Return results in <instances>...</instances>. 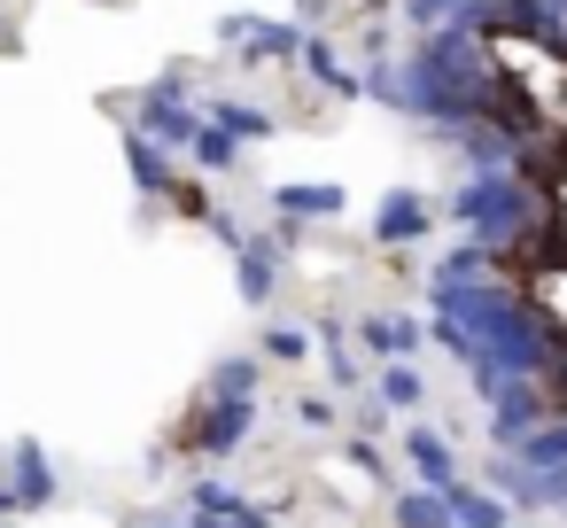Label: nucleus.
<instances>
[{
    "instance_id": "f257e3e1",
    "label": "nucleus",
    "mask_w": 567,
    "mask_h": 528,
    "mask_svg": "<svg viewBox=\"0 0 567 528\" xmlns=\"http://www.w3.org/2000/svg\"><path fill=\"white\" fill-rule=\"evenodd\" d=\"M241 435H249V396H218L203 420L179 427V443H187V451H210V458H226Z\"/></svg>"
},
{
    "instance_id": "f03ea898",
    "label": "nucleus",
    "mask_w": 567,
    "mask_h": 528,
    "mask_svg": "<svg viewBox=\"0 0 567 528\" xmlns=\"http://www.w3.org/2000/svg\"><path fill=\"white\" fill-rule=\"evenodd\" d=\"M482 396L497 404V412H489L497 443H520V435L536 427V412H544V404H536V389H520V381H505V373H489V365H482Z\"/></svg>"
},
{
    "instance_id": "7ed1b4c3",
    "label": "nucleus",
    "mask_w": 567,
    "mask_h": 528,
    "mask_svg": "<svg viewBox=\"0 0 567 528\" xmlns=\"http://www.w3.org/2000/svg\"><path fill=\"white\" fill-rule=\"evenodd\" d=\"M404 451H412V466H420V482H427V489H451V482H458V474H451V443H443V435L412 427V443H404Z\"/></svg>"
},
{
    "instance_id": "20e7f679",
    "label": "nucleus",
    "mask_w": 567,
    "mask_h": 528,
    "mask_svg": "<svg viewBox=\"0 0 567 528\" xmlns=\"http://www.w3.org/2000/svg\"><path fill=\"white\" fill-rule=\"evenodd\" d=\"M443 497H451V513H458L466 528H505V497H497V489H466V482H451Z\"/></svg>"
},
{
    "instance_id": "39448f33",
    "label": "nucleus",
    "mask_w": 567,
    "mask_h": 528,
    "mask_svg": "<svg viewBox=\"0 0 567 528\" xmlns=\"http://www.w3.org/2000/svg\"><path fill=\"white\" fill-rule=\"evenodd\" d=\"M451 497L443 489H420V497H396V528H451Z\"/></svg>"
},
{
    "instance_id": "423d86ee",
    "label": "nucleus",
    "mask_w": 567,
    "mask_h": 528,
    "mask_svg": "<svg viewBox=\"0 0 567 528\" xmlns=\"http://www.w3.org/2000/svg\"><path fill=\"white\" fill-rule=\"evenodd\" d=\"M17 466H24V474H17V489H24V505H48V497H55V482H48V466H40V451H32V443L17 451Z\"/></svg>"
},
{
    "instance_id": "0eeeda50",
    "label": "nucleus",
    "mask_w": 567,
    "mask_h": 528,
    "mask_svg": "<svg viewBox=\"0 0 567 528\" xmlns=\"http://www.w3.org/2000/svg\"><path fill=\"white\" fill-rule=\"evenodd\" d=\"M257 389V365H218V396H249Z\"/></svg>"
},
{
    "instance_id": "6e6552de",
    "label": "nucleus",
    "mask_w": 567,
    "mask_h": 528,
    "mask_svg": "<svg viewBox=\"0 0 567 528\" xmlns=\"http://www.w3.org/2000/svg\"><path fill=\"white\" fill-rule=\"evenodd\" d=\"M365 342H381V350H412V327H389V319H373V327H365Z\"/></svg>"
},
{
    "instance_id": "1a4fd4ad",
    "label": "nucleus",
    "mask_w": 567,
    "mask_h": 528,
    "mask_svg": "<svg viewBox=\"0 0 567 528\" xmlns=\"http://www.w3.org/2000/svg\"><path fill=\"white\" fill-rule=\"evenodd\" d=\"M296 420H303V427H327V420H334V404H327V396H303V404H296Z\"/></svg>"
},
{
    "instance_id": "9d476101",
    "label": "nucleus",
    "mask_w": 567,
    "mask_h": 528,
    "mask_svg": "<svg viewBox=\"0 0 567 528\" xmlns=\"http://www.w3.org/2000/svg\"><path fill=\"white\" fill-rule=\"evenodd\" d=\"M412 226H420V210H412V203H396V210H389V226H381V234H389V241H396V234H412Z\"/></svg>"
},
{
    "instance_id": "9b49d317",
    "label": "nucleus",
    "mask_w": 567,
    "mask_h": 528,
    "mask_svg": "<svg viewBox=\"0 0 567 528\" xmlns=\"http://www.w3.org/2000/svg\"><path fill=\"white\" fill-rule=\"evenodd\" d=\"M389 404H420V381L412 373H389Z\"/></svg>"
},
{
    "instance_id": "f8f14e48",
    "label": "nucleus",
    "mask_w": 567,
    "mask_h": 528,
    "mask_svg": "<svg viewBox=\"0 0 567 528\" xmlns=\"http://www.w3.org/2000/svg\"><path fill=\"white\" fill-rule=\"evenodd\" d=\"M24 505V489H0V513H17Z\"/></svg>"
},
{
    "instance_id": "ddd939ff",
    "label": "nucleus",
    "mask_w": 567,
    "mask_h": 528,
    "mask_svg": "<svg viewBox=\"0 0 567 528\" xmlns=\"http://www.w3.org/2000/svg\"><path fill=\"white\" fill-rule=\"evenodd\" d=\"M148 528H172V520H148Z\"/></svg>"
}]
</instances>
